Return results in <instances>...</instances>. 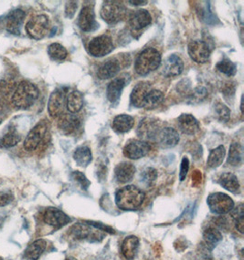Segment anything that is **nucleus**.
Here are the masks:
<instances>
[{"mask_svg": "<svg viewBox=\"0 0 244 260\" xmlns=\"http://www.w3.org/2000/svg\"><path fill=\"white\" fill-rule=\"evenodd\" d=\"M145 194L135 185H127L119 189L115 194V202L122 210H135L145 201Z\"/></svg>", "mask_w": 244, "mask_h": 260, "instance_id": "f257e3e1", "label": "nucleus"}, {"mask_svg": "<svg viewBox=\"0 0 244 260\" xmlns=\"http://www.w3.org/2000/svg\"><path fill=\"white\" fill-rule=\"evenodd\" d=\"M39 93V89L33 83L23 81L16 87L11 101L15 107L20 110H27L35 104Z\"/></svg>", "mask_w": 244, "mask_h": 260, "instance_id": "f03ea898", "label": "nucleus"}, {"mask_svg": "<svg viewBox=\"0 0 244 260\" xmlns=\"http://www.w3.org/2000/svg\"><path fill=\"white\" fill-rule=\"evenodd\" d=\"M161 64V55L153 48L143 50L136 59L135 70L141 76H146L156 71Z\"/></svg>", "mask_w": 244, "mask_h": 260, "instance_id": "7ed1b4c3", "label": "nucleus"}, {"mask_svg": "<svg viewBox=\"0 0 244 260\" xmlns=\"http://www.w3.org/2000/svg\"><path fill=\"white\" fill-rule=\"evenodd\" d=\"M101 17L109 25L121 22L127 16V9L122 2L105 1L101 9Z\"/></svg>", "mask_w": 244, "mask_h": 260, "instance_id": "20e7f679", "label": "nucleus"}, {"mask_svg": "<svg viewBox=\"0 0 244 260\" xmlns=\"http://www.w3.org/2000/svg\"><path fill=\"white\" fill-rule=\"evenodd\" d=\"M207 202L210 211L218 215L230 213L234 208L233 200L226 193H211L207 199Z\"/></svg>", "mask_w": 244, "mask_h": 260, "instance_id": "39448f33", "label": "nucleus"}, {"mask_svg": "<svg viewBox=\"0 0 244 260\" xmlns=\"http://www.w3.org/2000/svg\"><path fill=\"white\" fill-rule=\"evenodd\" d=\"M89 53L95 58H102L111 53L114 50L112 38L104 34L101 36L95 37L89 43Z\"/></svg>", "mask_w": 244, "mask_h": 260, "instance_id": "423d86ee", "label": "nucleus"}, {"mask_svg": "<svg viewBox=\"0 0 244 260\" xmlns=\"http://www.w3.org/2000/svg\"><path fill=\"white\" fill-rule=\"evenodd\" d=\"M50 27L49 18L46 15H38L27 23V33L34 40H41L46 36Z\"/></svg>", "mask_w": 244, "mask_h": 260, "instance_id": "0eeeda50", "label": "nucleus"}, {"mask_svg": "<svg viewBox=\"0 0 244 260\" xmlns=\"http://www.w3.org/2000/svg\"><path fill=\"white\" fill-rule=\"evenodd\" d=\"M71 234L77 239H87L89 241H98L104 238V231L96 229L87 222L78 223L71 229Z\"/></svg>", "mask_w": 244, "mask_h": 260, "instance_id": "6e6552de", "label": "nucleus"}, {"mask_svg": "<svg viewBox=\"0 0 244 260\" xmlns=\"http://www.w3.org/2000/svg\"><path fill=\"white\" fill-rule=\"evenodd\" d=\"M47 131H48V125L46 121H40L27 134V137L24 141V148L28 152L36 150L41 142L45 138Z\"/></svg>", "mask_w": 244, "mask_h": 260, "instance_id": "1a4fd4ad", "label": "nucleus"}, {"mask_svg": "<svg viewBox=\"0 0 244 260\" xmlns=\"http://www.w3.org/2000/svg\"><path fill=\"white\" fill-rule=\"evenodd\" d=\"M161 126L159 120L154 118H145L140 121L137 128V135L142 141H157Z\"/></svg>", "mask_w": 244, "mask_h": 260, "instance_id": "9d476101", "label": "nucleus"}, {"mask_svg": "<svg viewBox=\"0 0 244 260\" xmlns=\"http://www.w3.org/2000/svg\"><path fill=\"white\" fill-rule=\"evenodd\" d=\"M188 52L190 58L195 62L203 64L208 62L210 58L211 49L206 41H191L188 46Z\"/></svg>", "mask_w": 244, "mask_h": 260, "instance_id": "9b49d317", "label": "nucleus"}, {"mask_svg": "<svg viewBox=\"0 0 244 260\" xmlns=\"http://www.w3.org/2000/svg\"><path fill=\"white\" fill-rule=\"evenodd\" d=\"M150 150L151 146L147 142L142 140H131L124 147L123 153L128 159L138 160L147 155Z\"/></svg>", "mask_w": 244, "mask_h": 260, "instance_id": "f8f14e48", "label": "nucleus"}, {"mask_svg": "<svg viewBox=\"0 0 244 260\" xmlns=\"http://www.w3.org/2000/svg\"><path fill=\"white\" fill-rule=\"evenodd\" d=\"M43 219L46 224L55 229H60L71 222L68 215L55 207H50L45 211Z\"/></svg>", "mask_w": 244, "mask_h": 260, "instance_id": "ddd939ff", "label": "nucleus"}, {"mask_svg": "<svg viewBox=\"0 0 244 260\" xmlns=\"http://www.w3.org/2000/svg\"><path fill=\"white\" fill-rule=\"evenodd\" d=\"M66 106V98L64 90H56L50 95L48 103V111L50 117L58 118L63 115L64 107Z\"/></svg>", "mask_w": 244, "mask_h": 260, "instance_id": "4468645a", "label": "nucleus"}, {"mask_svg": "<svg viewBox=\"0 0 244 260\" xmlns=\"http://www.w3.org/2000/svg\"><path fill=\"white\" fill-rule=\"evenodd\" d=\"M78 26L82 31L90 32L98 27V24L95 21V11L93 7L86 6L82 8L78 17Z\"/></svg>", "mask_w": 244, "mask_h": 260, "instance_id": "2eb2a0df", "label": "nucleus"}, {"mask_svg": "<svg viewBox=\"0 0 244 260\" xmlns=\"http://www.w3.org/2000/svg\"><path fill=\"white\" fill-rule=\"evenodd\" d=\"M25 18H26V13L23 11L22 9H15L13 11H11L7 16L5 20L6 29L13 35H18L20 33V29L22 27Z\"/></svg>", "mask_w": 244, "mask_h": 260, "instance_id": "dca6fc26", "label": "nucleus"}, {"mask_svg": "<svg viewBox=\"0 0 244 260\" xmlns=\"http://www.w3.org/2000/svg\"><path fill=\"white\" fill-rule=\"evenodd\" d=\"M128 21L133 30L139 31L149 26L152 22V17L146 9H138L130 14Z\"/></svg>", "mask_w": 244, "mask_h": 260, "instance_id": "f3484780", "label": "nucleus"}, {"mask_svg": "<svg viewBox=\"0 0 244 260\" xmlns=\"http://www.w3.org/2000/svg\"><path fill=\"white\" fill-rule=\"evenodd\" d=\"M121 62L117 58H109L100 66L97 76L100 80H108L116 76L121 71Z\"/></svg>", "mask_w": 244, "mask_h": 260, "instance_id": "a211bd4d", "label": "nucleus"}, {"mask_svg": "<svg viewBox=\"0 0 244 260\" xmlns=\"http://www.w3.org/2000/svg\"><path fill=\"white\" fill-rule=\"evenodd\" d=\"M178 132L170 127H166L159 132L157 141L162 148H173L179 143Z\"/></svg>", "mask_w": 244, "mask_h": 260, "instance_id": "6ab92c4d", "label": "nucleus"}, {"mask_svg": "<svg viewBox=\"0 0 244 260\" xmlns=\"http://www.w3.org/2000/svg\"><path fill=\"white\" fill-rule=\"evenodd\" d=\"M184 69V63L178 56L170 55L163 64L162 74L166 77H176L180 75Z\"/></svg>", "mask_w": 244, "mask_h": 260, "instance_id": "aec40b11", "label": "nucleus"}, {"mask_svg": "<svg viewBox=\"0 0 244 260\" xmlns=\"http://www.w3.org/2000/svg\"><path fill=\"white\" fill-rule=\"evenodd\" d=\"M126 84H127V79L124 76L115 78L109 83L107 90H106V96L110 103L112 104L117 103L121 98L123 90L125 89Z\"/></svg>", "mask_w": 244, "mask_h": 260, "instance_id": "412c9836", "label": "nucleus"}, {"mask_svg": "<svg viewBox=\"0 0 244 260\" xmlns=\"http://www.w3.org/2000/svg\"><path fill=\"white\" fill-rule=\"evenodd\" d=\"M177 125L183 134L188 135H196L200 129L198 120L188 113H183L178 117Z\"/></svg>", "mask_w": 244, "mask_h": 260, "instance_id": "4be33fe9", "label": "nucleus"}, {"mask_svg": "<svg viewBox=\"0 0 244 260\" xmlns=\"http://www.w3.org/2000/svg\"><path fill=\"white\" fill-rule=\"evenodd\" d=\"M81 121L74 114H63L59 116L58 127L64 135H72L80 128Z\"/></svg>", "mask_w": 244, "mask_h": 260, "instance_id": "5701e85b", "label": "nucleus"}, {"mask_svg": "<svg viewBox=\"0 0 244 260\" xmlns=\"http://www.w3.org/2000/svg\"><path fill=\"white\" fill-rule=\"evenodd\" d=\"M136 173V167L131 164L127 161H123L119 164L114 169V175L117 182L121 184H126L130 182L134 178Z\"/></svg>", "mask_w": 244, "mask_h": 260, "instance_id": "b1692460", "label": "nucleus"}, {"mask_svg": "<svg viewBox=\"0 0 244 260\" xmlns=\"http://www.w3.org/2000/svg\"><path fill=\"white\" fill-rule=\"evenodd\" d=\"M152 89L151 84L147 81H141L136 84V87L132 90L130 101L131 104L136 108H142V104L145 100V96Z\"/></svg>", "mask_w": 244, "mask_h": 260, "instance_id": "393cba45", "label": "nucleus"}, {"mask_svg": "<svg viewBox=\"0 0 244 260\" xmlns=\"http://www.w3.org/2000/svg\"><path fill=\"white\" fill-rule=\"evenodd\" d=\"M219 184L231 193H237L240 190V182L238 177L232 173H224L219 178Z\"/></svg>", "mask_w": 244, "mask_h": 260, "instance_id": "a878e982", "label": "nucleus"}, {"mask_svg": "<svg viewBox=\"0 0 244 260\" xmlns=\"http://www.w3.org/2000/svg\"><path fill=\"white\" fill-rule=\"evenodd\" d=\"M139 247V239L135 236H129L124 239L122 243V253L128 260H131L136 256Z\"/></svg>", "mask_w": 244, "mask_h": 260, "instance_id": "bb28decb", "label": "nucleus"}, {"mask_svg": "<svg viewBox=\"0 0 244 260\" xmlns=\"http://www.w3.org/2000/svg\"><path fill=\"white\" fill-rule=\"evenodd\" d=\"M164 99H165V96L163 94L162 91L151 89L149 92L145 96V100L142 104V108H144L145 110H154L162 104Z\"/></svg>", "mask_w": 244, "mask_h": 260, "instance_id": "cd10ccee", "label": "nucleus"}, {"mask_svg": "<svg viewBox=\"0 0 244 260\" xmlns=\"http://www.w3.org/2000/svg\"><path fill=\"white\" fill-rule=\"evenodd\" d=\"M135 120L133 117L127 114H120L113 119V128L117 133H127L133 128Z\"/></svg>", "mask_w": 244, "mask_h": 260, "instance_id": "c85d7f7f", "label": "nucleus"}, {"mask_svg": "<svg viewBox=\"0 0 244 260\" xmlns=\"http://www.w3.org/2000/svg\"><path fill=\"white\" fill-rule=\"evenodd\" d=\"M46 245H47V243L43 239H38L36 241H34L27 247V249L25 251V256H24L25 259H39L42 255V253L45 251Z\"/></svg>", "mask_w": 244, "mask_h": 260, "instance_id": "c756f323", "label": "nucleus"}, {"mask_svg": "<svg viewBox=\"0 0 244 260\" xmlns=\"http://www.w3.org/2000/svg\"><path fill=\"white\" fill-rule=\"evenodd\" d=\"M83 95L78 90H73L70 92L66 99V107L68 111L72 113H77L83 107Z\"/></svg>", "mask_w": 244, "mask_h": 260, "instance_id": "7c9ffc66", "label": "nucleus"}, {"mask_svg": "<svg viewBox=\"0 0 244 260\" xmlns=\"http://www.w3.org/2000/svg\"><path fill=\"white\" fill-rule=\"evenodd\" d=\"M73 159L78 166L86 167L93 160L92 151L88 146H80L73 153Z\"/></svg>", "mask_w": 244, "mask_h": 260, "instance_id": "2f4dec72", "label": "nucleus"}, {"mask_svg": "<svg viewBox=\"0 0 244 260\" xmlns=\"http://www.w3.org/2000/svg\"><path fill=\"white\" fill-rule=\"evenodd\" d=\"M225 154H226V151H225L224 146H222V145L218 146L217 148L213 149L212 151L210 152V154L208 158V161H207L208 167L209 168H217L221 166L225 158Z\"/></svg>", "mask_w": 244, "mask_h": 260, "instance_id": "473e14b6", "label": "nucleus"}, {"mask_svg": "<svg viewBox=\"0 0 244 260\" xmlns=\"http://www.w3.org/2000/svg\"><path fill=\"white\" fill-rule=\"evenodd\" d=\"M242 161V147L239 143H232L230 147L228 164L232 166H240Z\"/></svg>", "mask_w": 244, "mask_h": 260, "instance_id": "72a5a7b5", "label": "nucleus"}, {"mask_svg": "<svg viewBox=\"0 0 244 260\" xmlns=\"http://www.w3.org/2000/svg\"><path fill=\"white\" fill-rule=\"evenodd\" d=\"M204 241L208 247H214L222 239V235L215 228H208L204 231Z\"/></svg>", "mask_w": 244, "mask_h": 260, "instance_id": "f704fd0d", "label": "nucleus"}, {"mask_svg": "<svg viewBox=\"0 0 244 260\" xmlns=\"http://www.w3.org/2000/svg\"><path fill=\"white\" fill-rule=\"evenodd\" d=\"M21 137L16 130H9L6 135L0 139V145L5 148H11L16 146L20 142Z\"/></svg>", "mask_w": 244, "mask_h": 260, "instance_id": "c9c22d12", "label": "nucleus"}, {"mask_svg": "<svg viewBox=\"0 0 244 260\" xmlns=\"http://www.w3.org/2000/svg\"><path fill=\"white\" fill-rule=\"evenodd\" d=\"M48 54L53 60H64L67 58L68 52L59 43H52L48 47Z\"/></svg>", "mask_w": 244, "mask_h": 260, "instance_id": "e433bc0d", "label": "nucleus"}, {"mask_svg": "<svg viewBox=\"0 0 244 260\" xmlns=\"http://www.w3.org/2000/svg\"><path fill=\"white\" fill-rule=\"evenodd\" d=\"M216 68L219 72H222L227 76H234L237 73V66L235 63L232 62L229 58H223L222 61L218 62Z\"/></svg>", "mask_w": 244, "mask_h": 260, "instance_id": "4c0bfd02", "label": "nucleus"}, {"mask_svg": "<svg viewBox=\"0 0 244 260\" xmlns=\"http://www.w3.org/2000/svg\"><path fill=\"white\" fill-rule=\"evenodd\" d=\"M215 116L220 121L227 122L231 118V110L222 103H217L214 105Z\"/></svg>", "mask_w": 244, "mask_h": 260, "instance_id": "58836bf2", "label": "nucleus"}, {"mask_svg": "<svg viewBox=\"0 0 244 260\" xmlns=\"http://www.w3.org/2000/svg\"><path fill=\"white\" fill-rule=\"evenodd\" d=\"M231 216L235 221V225L237 229L240 231V233H243L244 230V213L243 205L240 204L239 207H236L235 209L231 211Z\"/></svg>", "mask_w": 244, "mask_h": 260, "instance_id": "ea45409f", "label": "nucleus"}, {"mask_svg": "<svg viewBox=\"0 0 244 260\" xmlns=\"http://www.w3.org/2000/svg\"><path fill=\"white\" fill-rule=\"evenodd\" d=\"M207 96H208V90H206L204 87H198L189 95L190 104H199L206 99Z\"/></svg>", "mask_w": 244, "mask_h": 260, "instance_id": "a19ab883", "label": "nucleus"}, {"mask_svg": "<svg viewBox=\"0 0 244 260\" xmlns=\"http://www.w3.org/2000/svg\"><path fill=\"white\" fill-rule=\"evenodd\" d=\"M72 178L74 182H76L82 190H88L90 187V182L80 171H74L72 174Z\"/></svg>", "mask_w": 244, "mask_h": 260, "instance_id": "79ce46f5", "label": "nucleus"}, {"mask_svg": "<svg viewBox=\"0 0 244 260\" xmlns=\"http://www.w3.org/2000/svg\"><path fill=\"white\" fill-rule=\"evenodd\" d=\"M141 176H142V182L144 184H146V185H150V184H153L156 179H157L158 173H157V170L154 169V168L148 167V168H146L143 172V174L141 175Z\"/></svg>", "mask_w": 244, "mask_h": 260, "instance_id": "37998d69", "label": "nucleus"}, {"mask_svg": "<svg viewBox=\"0 0 244 260\" xmlns=\"http://www.w3.org/2000/svg\"><path fill=\"white\" fill-rule=\"evenodd\" d=\"M189 168H190V161L187 157H183L182 161H181L180 174H179V179L181 182H183L185 180L186 176L189 172Z\"/></svg>", "mask_w": 244, "mask_h": 260, "instance_id": "c03bdc74", "label": "nucleus"}, {"mask_svg": "<svg viewBox=\"0 0 244 260\" xmlns=\"http://www.w3.org/2000/svg\"><path fill=\"white\" fill-rule=\"evenodd\" d=\"M77 9V2H74V1H70L67 2V5L65 7V14H66V17L69 18H73L75 14V11Z\"/></svg>", "mask_w": 244, "mask_h": 260, "instance_id": "a18cd8bd", "label": "nucleus"}, {"mask_svg": "<svg viewBox=\"0 0 244 260\" xmlns=\"http://www.w3.org/2000/svg\"><path fill=\"white\" fill-rule=\"evenodd\" d=\"M13 196L12 193L2 192L0 193V207H6L13 201Z\"/></svg>", "mask_w": 244, "mask_h": 260, "instance_id": "49530a36", "label": "nucleus"}, {"mask_svg": "<svg viewBox=\"0 0 244 260\" xmlns=\"http://www.w3.org/2000/svg\"><path fill=\"white\" fill-rule=\"evenodd\" d=\"M192 179H193V183L195 185H198V184L201 183V173L199 171L196 170L193 175H192Z\"/></svg>", "mask_w": 244, "mask_h": 260, "instance_id": "de8ad7c7", "label": "nucleus"}, {"mask_svg": "<svg viewBox=\"0 0 244 260\" xmlns=\"http://www.w3.org/2000/svg\"><path fill=\"white\" fill-rule=\"evenodd\" d=\"M128 3L129 4H132L133 6H144V5H146L148 2L147 1H145V0H135V1H128Z\"/></svg>", "mask_w": 244, "mask_h": 260, "instance_id": "09e8293b", "label": "nucleus"}, {"mask_svg": "<svg viewBox=\"0 0 244 260\" xmlns=\"http://www.w3.org/2000/svg\"><path fill=\"white\" fill-rule=\"evenodd\" d=\"M5 110H6V108H5L4 104H3L2 102H0V113H3Z\"/></svg>", "mask_w": 244, "mask_h": 260, "instance_id": "8fccbe9b", "label": "nucleus"}, {"mask_svg": "<svg viewBox=\"0 0 244 260\" xmlns=\"http://www.w3.org/2000/svg\"><path fill=\"white\" fill-rule=\"evenodd\" d=\"M65 260H77L76 258H73V257H68V258H66Z\"/></svg>", "mask_w": 244, "mask_h": 260, "instance_id": "3c124183", "label": "nucleus"}, {"mask_svg": "<svg viewBox=\"0 0 244 260\" xmlns=\"http://www.w3.org/2000/svg\"><path fill=\"white\" fill-rule=\"evenodd\" d=\"M1 122H2V120H1V118H0V124H1Z\"/></svg>", "mask_w": 244, "mask_h": 260, "instance_id": "603ef678", "label": "nucleus"}]
</instances>
